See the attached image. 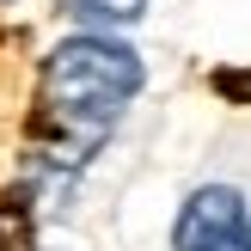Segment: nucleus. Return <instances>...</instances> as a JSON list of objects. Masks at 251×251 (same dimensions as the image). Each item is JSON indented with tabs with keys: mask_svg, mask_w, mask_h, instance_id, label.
<instances>
[{
	"mask_svg": "<svg viewBox=\"0 0 251 251\" xmlns=\"http://www.w3.org/2000/svg\"><path fill=\"white\" fill-rule=\"evenodd\" d=\"M141 80H147V68L129 43H117L110 31H80L68 43H55L43 61V110L68 135L98 141L135 104Z\"/></svg>",
	"mask_w": 251,
	"mask_h": 251,
	"instance_id": "obj_1",
	"label": "nucleus"
},
{
	"mask_svg": "<svg viewBox=\"0 0 251 251\" xmlns=\"http://www.w3.org/2000/svg\"><path fill=\"white\" fill-rule=\"evenodd\" d=\"M172 251H251V215L233 184H202L172 221Z\"/></svg>",
	"mask_w": 251,
	"mask_h": 251,
	"instance_id": "obj_2",
	"label": "nucleus"
},
{
	"mask_svg": "<svg viewBox=\"0 0 251 251\" xmlns=\"http://www.w3.org/2000/svg\"><path fill=\"white\" fill-rule=\"evenodd\" d=\"M0 251H31V208L19 196L0 202Z\"/></svg>",
	"mask_w": 251,
	"mask_h": 251,
	"instance_id": "obj_4",
	"label": "nucleus"
},
{
	"mask_svg": "<svg viewBox=\"0 0 251 251\" xmlns=\"http://www.w3.org/2000/svg\"><path fill=\"white\" fill-rule=\"evenodd\" d=\"M68 19H80L86 31H123L147 12V0H61Z\"/></svg>",
	"mask_w": 251,
	"mask_h": 251,
	"instance_id": "obj_3",
	"label": "nucleus"
}]
</instances>
